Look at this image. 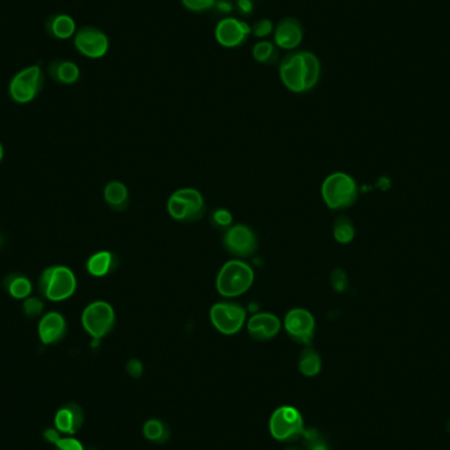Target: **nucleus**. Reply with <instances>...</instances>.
Segmentation results:
<instances>
[{"instance_id":"nucleus-28","label":"nucleus","mask_w":450,"mask_h":450,"mask_svg":"<svg viewBox=\"0 0 450 450\" xmlns=\"http://www.w3.org/2000/svg\"><path fill=\"white\" fill-rule=\"evenodd\" d=\"M45 310V303L43 299L37 298V296H29L23 302V311L26 318L29 319H36L43 315Z\"/></svg>"},{"instance_id":"nucleus-34","label":"nucleus","mask_w":450,"mask_h":450,"mask_svg":"<svg viewBox=\"0 0 450 450\" xmlns=\"http://www.w3.org/2000/svg\"><path fill=\"white\" fill-rule=\"evenodd\" d=\"M127 372L133 378L141 377L142 372H144V367H142L141 361H139V360H130V362L127 364Z\"/></svg>"},{"instance_id":"nucleus-33","label":"nucleus","mask_w":450,"mask_h":450,"mask_svg":"<svg viewBox=\"0 0 450 450\" xmlns=\"http://www.w3.org/2000/svg\"><path fill=\"white\" fill-rule=\"evenodd\" d=\"M330 282H332V286H333V288H335L338 293H342L347 286V278L345 271L341 270V268H336V270L332 273Z\"/></svg>"},{"instance_id":"nucleus-16","label":"nucleus","mask_w":450,"mask_h":450,"mask_svg":"<svg viewBox=\"0 0 450 450\" xmlns=\"http://www.w3.org/2000/svg\"><path fill=\"white\" fill-rule=\"evenodd\" d=\"M283 327L277 315L270 312H258L246 321L248 333L256 341H268L278 336Z\"/></svg>"},{"instance_id":"nucleus-26","label":"nucleus","mask_w":450,"mask_h":450,"mask_svg":"<svg viewBox=\"0 0 450 450\" xmlns=\"http://www.w3.org/2000/svg\"><path fill=\"white\" fill-rule=\"evenodd\" d=\"M355 236V225L347 216H340L333 224V237L340 244H349L353 241Z\"/></svg>"},{"instance_id":"nucleus-27","label":"nucleus","mask_w":450,"mask_h":450,"mask_svg":"<svg viewBox=\"0 0 450 450\" xmlns=\"http://www.w3.org/2000/svg\"><path fill=\"white\" fill-rule=\"evenodd\" d=\"M302 437L307 450H329L328 444L318 429H307Z\"/></svg>"},{"instance_id":"nucleus-7","label":"nucleus","mask_w":450,"mask_h":450,"mask_svg":"<svg viewBox=\"0 0 450 450\" xmlns=\"http://www.w3.org/2000/svg\"><path fill=\"white\" fill-rule=\"evenodd\" d=\"M43 73L41 66L31 65L18 71L9 82L11 99L18 104L31 103L41 93Z\"/></svg>"},{"instance_id":"nucleus-19","label":"nucleus","mask_w":450,"mask_h":450,"mask_svg":"<svg viewBox=\"0 0 450 450\" xmlns=\"http://www.w3.org/2000/svg\"><path fill=\"white\" fill-rule=\"evenodd\" d=\"M49 77L61 85H74L80 78V69L75 62L69 60H54L48 65Z\"/></svg>"},{"instance_id":"nucleus-11","label":"nucleus","mask_w":450,"mask_h":450,"mask_svg":"<svg viewBox=\"0 0 450 450\" xmlns=\"http://www.w3.org/2000/svg\"><path fill=\"white\" fill-rule=\"evenodd\" d=\"M282 324L288 338L294 340L295 342L303 344L305 347L311 345L316 330V320L308 310L300 307L291 308L287 312Z\"/></svg>"},{"instance_id":"nucleus-24","label":"nucleus","mask_w":450,"mask_h":450,"mask_svg":"<svg viewBox=\"0 0 450 450\" xmlns=\"http://www.w3.org/2000/svg\"><path fill=\"white\" fill-rule=\"evenodd\" d=\"M142 433L149 441L164 444L170 437V429L161 419H149L142 427Z\"/></svg>"},{"instance_id":"nucleus-31","label":"nucleus","mask_w":450,"mask_h":450,"mask_svg":"<svg viewBox=\"0 0 450 450\" xmlns=\"http://www.w3.org/2000/svg\"><path fill=\"white\" fill-rule=\"evenodd\" d=\"M212 224L219 229L226 231L228 228H231L234 225V216L228 209L219 208L212 214Z\"/></svg>"},{"instance_id":"nucleus-10","label":"nucleus","mask_w":450,"mask_h":450,"mask_svg":"<svg viewBox=\"0 0 450 450\" xmlns=\"http://www.w3.org/2000/svg\"><path fill=\"white\" fill-rule=\"evenodd\" d=\"M223 245L231 256L244 260L258 251V239L251 226L234 224L225 231Z\"/></svg>"},{"instance_id":"nucleus-25","label":"nucleus","mask_w":450,"mask_h":450,"mask_svg":"<svg viewBox=\"0 0 450 450\" xmlns=\"http://www.w3.org/2000/svg\"><path fill=\"white\" fill-rule=\"evenodd\" d=\"M253 60L262 65H270L276 63L278 60L277 45L268 40H261L258 43H254L251 49Z\"/></svg>"},{"instance_id":"nucleus-12","label":"nucleus","mask_w":450,"mask_h":450,"mask_svg":"<svg viewBox=\"0 0 450 450\" xmlns=\"http://www.w3.org/2000/svg\"><path fill=\"white\" fill-rule=\"evenodd\" d=\"M74 46L87 58L99 60L110 51V38L96 26H82L74 35Z\"/></svg>"},{"instance_id":"nucleus-35","label":"nucleus","mask_w":450,"mask_h":450,"mask_svg":"<svg viewBox=\"0 0 450 450\" xmlns=\"http://www.w3.org/2000/svg\"><path fill=\"white\" fill-rule=\"evenodd\" d=\"M237 7L243 12L244 15H251L253 11V3L251 0H239Z\"/></svg>"},{"instance_id":"nucleus-15","label":"nucleus","mask_w":450,"mask_h":450,"mask_svg":"<svg viewBox=\"0 0 450 450\" xmlns=\"http://www.w3.org/2000/svg\"><path fill=\"white\" fill-rule=\"evenodd\" d=\"M273 36L279 49L293 52L303 41V26L296 18L282 19L274 28Z\"/></svg>"},{"instance_id":"nucleus-22","label":"nucleus","mask_w":450,"mask_h":450,"mask_svg":"<svg viewBox=\"0 0 450 450\" xmlns=\"http://www.w3.org/2000/svg\"><path fill=\"white\" fill-rule=\"evenodd\" d=\"M4 288L11 298L16 300H26L32 294L33 285L24 274H9L4 279Z\"/></svg>"},{"instance_id":"nucleus-32","label":"nucleus","mask_w":450,"mask_h":450,"mask_svg":"<svg viewBox=\"0 0 450 450\" xmlns=\"http://www.w3.org/2000/svg\"><path fill=\"white\" fill-rule=\"evenodd\" d=\"M53 445H56L57 450H85L82 442L74 437H60Z\"/></svg>"},{"instance_id":"nucleus-1","label":"nucleus","mask_w":450,"mask_h":450,"mask_svg":"<svg viewBox=\"0 0 450 450\" xmlns=\"http://www.w3.org/2000/svg\"><path fill=\"white\" fill-rule=\"evenodd\" d=\"M320 77V60L310 51L290 52L279 63V78L294 94L311 91L318 86Z\"/></svg>"},{"instance_id":"nucleus-4","label":"nucleus","mask_w":450,"mask_h":450,"mask_svg":"<svg viewBox=\"0 0 450 450\" xmlns=\"http://www.w3.org/2000/svg\"><path fill=\"white\" fill-rule=\"evenodd\" d=\"M321 197L330 209L338 211L352 207L358 197L355 178L342 172L330 174L321 184Z\"/></svg>"},{"instance_id":"nucleus-5","label":"nucleus","mask_w":450,"mask_h":450,"mask_svg":"<svg viewBox=\"0 0 450 450\" xmlns=\"http://www.w3.org/2000/svg\"><path fill=\"white\" fill-rule=\"evenodd\" d=\"M167 212L179 223H195L206 212V202L200 191L184 187L174 191L167 200Z\"/></svg>"},{"instance_id":"nucleus-6","label":"nucleus","mask_w":450,"mask_h":450,"mask_svg":"<svg viewBox=\"0 0 450 450\" xmlns=\"http://www.w3.org/2000/svg\"><path fill=\"white\" fill-rule=\"evenodd\" d=\"M80 321L87 335L94 341H99L112 332L116 324V313L108 302L95 300L85 307Z\"/></svg>"},{"instance_id":"nucleus-13","label":"nucleus","mask_w":450,"mask_h":450,"mask_svg":"<svg viewBox=\"0 0 450 450\" xmlns=\"http://www.w3.org/2000/svg\"><path fill=\"white\" fill-rule=\"evenodd\" d=\"M214 33L220 46L234 49L246 43L251 35V26L240 19L224 18L217 21Z\"/></svg>"},{"instance_id":"nucleus-14","label":"nucleus","mask_w":450,"mask_h":450,"mask_svg":"<svg viewBox=\"0 0 450 450\" xmlns=\"http://www.w3.org/2000/svg\"><path fill=\"white\" fill-rule=\"evenodd\" d=\"M37 333L43 345L58 344L68 333V321L61 312H46L38 321Z\"/></svg>"},{"instance_id":"nucleus-18","label":"nucleus","mask_w":450,"mask_h":450,"mask_svg":"<svg viewBox=\"0 0 450 450\" xmlns=\"http://www.w3.org/2000/svg\"><path fill=\"white\" fill-rule=\"evenodd\" d=\"M119 265V258L112 251H96L87 260L86 268L90 276L95 278H103L111 274Z\"/></svg>"},{"instance_id":"nucleus-23","label":"nucleus","mask_w":450,"mask_h":450,"mask_svg":"<svg viewBox=\"0 0 450 450\" xmlns=\"http://www.w3.org/2000/svg\"><path fill=\"white\" fill-rule=\"evenodd\" d=\"M321 357L313 347L307 345L299 355L298 367L305 377H316L321 372Z\"/></svg>"},{"instance_id":"nucleus-39","label":"nucleus","mask_w":450,"mask_h":450,"mask_svg":"<svg viewBox=\"0 0 450 450\" xmlns=\"http://www.w3.org/2000/svg\"><path fill=\"white\" fill-rule=\"evenodd\" d=\"M286 450H302V449H286Z\"/></svg>"},{"instance_id":"nucleus-21","label":"nucleus","mask_w":450,"mask_h":450,"mask_svg":"<svg viewBox=\"0 0 450 450\" xmlns=\"http://www.w3.org/2000/svg\"><path fill=\"white\" fill-rule=\"evenodd\" d=\"M103 197L107 206L112 208L113 211L122 212L130 206V191L120 181H111L107 183L104 187Z\"/></svg>"},{"instance_id":"nucleus-37","label":"nucleus","mask_w":450,"mask_h":450,"mask_svg":"<svg viewBox=\"0 0 450 450\" xmlns=\"http://www.w3.org/2000/svg\"><path fill=\"white\" fill-rule=\"evenodd\" d=\"M3 158H4V147H3V144L0 142V162L3 161Z\"/></svg>"},{"instance_id":"nucleus-2","label":"nucleus","mask_w":450,"mask_h":450,"mask_svg":"<svg viewBox=\"0 0 450 450\" xmlns=\"http://www.w3.org/2000/svg\"><path fill=\"white\" fill-rule=\"evenodd\" d=\"M254 278V270L246 261L229 260L217 273V293L226 299L239 298L251 290Z\"/></svg>"},{"instance_id":"nucleus-8","label":"nucleus","mask_w":450,"mask_h":450,"mask_svg":"<svg viewBox=\"0 0 450 450\" xmlns=\"http://www.w3.org/2000/svg\"><path fill=\"white\" fill-rule=\"evenodd\" d=\"M209 320L219 333L234 336L243 330L246 324V310L236 302H217L209 310Z\"/></svg>"},{"instance_id":"nucleus-17","label":"nucleus","mask_w":450,"mask_h":450,"mask_svg":"<svg viewBox=\"0 0 450 450\" xmlns=\"http://www.w3.org/2000/svg\"><path fill=\"white\" fill-rule=\"evenodd\" d=\"M85 422L83 409L77 403H68L60 408L54 417L56 429L65 434H75Z\"/></svg>"},{"instance_id":"nucleus-20","label":"nucleus","mask_w":450,"mask_h":450,"mask_svg":"<svg viewBox=\"0 0 450 450\" xmlns=\"http://www.w3.org/2000/svg\"><path fill=\"white\" fill-rule=\"evenodd\" d=\"M45 29L56 40H69L77 33V24L69 15L56 14L46 20Z\"/></svg>"},{"instance_id":"nucleus-30","label":"nucleus","mask_w":450,"mask_h":450,"mask_svg":"<svg viewBox=\"0 0 450 450\" xmlns=\"http://www.w3.org/2000/svg\"><path fill=\"white\" fill-rule=\"evenodd\" d=\"M274 28L276 26L273 24V21L270 19H260L251 26V35L263 40V38L274 33Z\"/></svg>"},{"instance_id":"nucleus-38","label":"nucleus","mask_w":450,"mask_h":450,"mask_svg":"<svg viewBox=\"0 0 450 450\" xmlns=\"http://www.w3.org/2000/svg\"><path fill=\"white\" fill-rule=\"evenodd\" d=\"M446 429H448V432L450 433V419L448 420V423H446Z\"/></svg>"},{"instance_id":"nucleus-3","label":"nucleus","mask_w":450,"mask_h":450,"mask_svg":"<svg viewBox=\"0 0 450 450\" xmlns=\"http://www.w3.org/2000/svg\"><path fill=\"white\" fill-rule=\"evenodd\" d=\"M78 281L74 271L63 265H53L45 268L38 278V288L45 299L58 303L75 294Z\"/></svg>"},{"instance_id":"nucleus-9","label":"nucleus","mask_w":450,"mask_h":450,"mask_svg":"<svg viewBox=\"0 0 450 450\" xmlns=\"http://www.w3.org/2000/svg\"><path fill=\"white\" fill-rule=\"evenodd\" d=\"M268 429L278 441H291L302 437L305 431L303 416L298 408L291 406L278 407L270 417Z\"/></svg>"},{"instance_id":"nucleus-36","label":"nucleus","mask_w":450,"mask_h":450,"mask_svg":"<svg viewBox=\"0 0 450 450\" xmlns=\"http://www.w3.org/2000/svg\"><path fill=\"white\" fill-rule=\"evenodd\" d=\"M216 9L223 11V12H231V11H232V6L229 4L228 0H220V1L217 0Z\"/></svg>"},{"instance_id":"nucleus-29","label":"nucleus","mask_w":450,"mask_h":450,"mask_svg":"<svg viewBox=\"0 0 450 450\" xmlns=\"http://www.w3.org/2000/svg\"><path fill=\"white\" fill-rule=\"evenodd\" d=\"M181 3L187 11L194 14H202L215 9L217 0H181Z\"/></svg>"}]
</instances>
